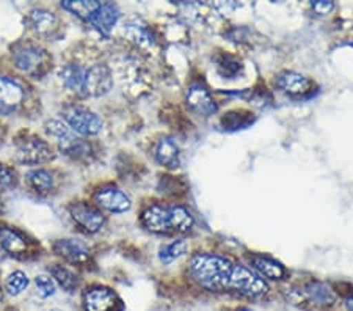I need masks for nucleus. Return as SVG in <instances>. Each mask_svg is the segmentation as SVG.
<instances>
[{
  "mask_svg": "<svg viewBox=\"0 0 353 311\" xmlns=\"http://www.w3.org/2000/svg\"><path fill=\"white\" fill-rule=\"evenodd\" d=\"M119 19V11L113 3H101V7L90 16V24L93 26L96 30L101 32L102 35L109 37L112 28Z\"/></svg>",
  "mask_w": 353,
  "mask_h": 311,
  "instance_id": "obj_15",
  "label": "nucleus"
},
{
  "mask_svg": "<svg viewBox=\"0 0 353 311\" xmlns=\"http://www.w3.org/2000/svg\"><path fill=\"white\" fill-rule=\"evenodd\" d=\"M5 286H7V291L11 296H18V294H21L28 286L27 275L24 272H21V270L13 272L7 279V285Z\"/></svg>",
  "mask_w": 353,
  "mask_h": 311,
  "instance_id": "obj_31",
  "label": "nucleus"
},
{
  "mask_svg": "<svg viewBox=\"0 0 353 311\" xmlns=\"http://www.w3.org/2000/svg\"><path fill=\"white\" fill-rule=\"evenodd\" d=\"M24 101V90L10 77H0V113L8 115Z\"/></svg>",
  "mask_w": 353,
  "mask_h": 311,
  "instance_id": "obj_11",
  "label": "nucleus"
},
{
  "mask_svg": "<svg viewBox=\"0 0 353 311\" xmlns=\"http://www.w3.org/2000/svg\"><path fill=\"white\" fill-rule=\"evenodd\" d=\"M278 88L290 96H306L312 92L314 85L308 77L299 74L295 71H283L275 79Z\"/></svg>",
  "mask_w": 353,
  "mask_h": 311,
  "instance_id": "obj_8",
  "label": "nucleus"
},
{
  "mask_svg": "<svg viewBox=\"0 0 353 311\" xmlns=\"http://www.w3.org/2000/svg\"><path fill=\"white\" fill-rule=\"evenodd\" d=\"M170 217H172V231H178V233H187L195 225L192 212L184 206L170 208Z\"/></svg>",
  "mask_w": 353,
  "mask_h": 311,
  "instance_id": "obj_23",
  "label": "nucleus"
},
{
  "mask_svg": "<svg viewBox=\"0 0 353 311\" xmlns=\"http://www.w3.org/2000/svg\"><path fill=\"white\" fill-rule=\"evenodd\" d=\"M28 22H30L33 30L38 33H43V35H48V33L54 32L57 26H59V19H57V16L43 8L32 10L30 14H28Z\"/></svg>",
  "mask_w": 353,
  "mask_h": 311,
  "instance_id": "obj_21",
  "label": "nucleus"
},
{
  "mask_svg": "<svg viewBox=\"0 0 353 311\" xmlns=\"http://www.w3.org/2000/svg\"><path fill=\"white\" fill-rule=\"evenodd\" d=\"M50 274H52L54 280L59 283L60 288H63V291L66 292H74V290H76L79 285L77 277L74 275L70 269H66L60 264L52 265V268H50Z\"/></svg>",
  "mask_w": 353,
  "mask_h": 311,
  "instance_id": "obj_26",
  "label": "nucleus"
},
{
  "mask_svg": "<svg viewBox=\"0 0 353 311\" xmlns=\"http://www.w3.org/2000/svg\"><path fill=\"white\" fill-rule=\"evenodd\" d=\"M228 291L248 299H258L269 292V285L256 270L247 268V265L234 264L230 283H228Z\"/></svg>",
  "mask_w": 353,
  "mask_h": 311,
  "instance_id": "obj_2",
  "label": "nucleus"
},
{
  "mask_svg": "<svg viewBox=\"0 0 353 311\" xmlns=\"http://www.w3.org/2000/svg\"><path fill=\"white\" fill-rule=\"evenodd\" d=\"M237 311H253V310H250V308H241V310H237Z\"/></svg>",
  "mask_w": 353,
  "mask_h": 311,
  "instance_id": "obj_37",
  "label": "nucleus"
},
{
  "mask_svg": "<svg viewBox=\"0 0 353 311\" xmlns=\"http://www.w3.org/2000/svg\"><path fill=\"white\" fill-rule=\"evenodd\" d=\"M232 264L230 259L219 254L198 253L190 259V275L198 285L206 288L208 291H228V283L232 272Z\"/></svg>",
  "mask_w": 353,
  "mask_h": 311,
  "instance_id": "obj_1",
  "label": "nucleus"
},
{
  "mask_svg": "<svg viewBox=\"0 0 353 311\" xmlns=\"http://www.w3.org/2000/svg\"><path fill=\"white\" fill-rule=\"evenodd\" d=\"M187 248H189V244H187V241H184V239L174 241L173 244H170V245L162 248L161 254H159V258H161V261L163 264H170V263H173L174 259L181 258L182 254L187 252Z\"/></svg>",
  "mask_w": 353,
  "mask_h": 311,
  "instance_id": "obj_28",
  "label": "nucleus"
},
{
  "mask_svg": "<svg viewBox=\"0 0 353 311\" xmlns=\"http://www.w3.org/2000/svg\"><path fill=\"white\" fill-rule=\"evenodd\" d=\"M3 301V291H2V288H0V302Z\"/></svg>",
  "mask_w": 353,
  "mask_h": 311,
  "instance_id": "obj_36",
  "label": "nucleus"
},
{
  "mask_svg": "<svg viewBox=\"0 0 353 311\" xmlns=\"http://www.w3.org/2000/svg\"><path fill=\"white\" fill-rule=\"evenodd\" d=\"M94 198L98 206L109 212H126L130 209V205H132V203H130V198L124 194V192L115 188L101 189Z\"/></svg>",
  "mask_w": 353,
  "mask_h": 311,
  "instance_id": "obj_12",
  "label": "nucleus"
},
{
  "mask_svg": "<svg viewBox=\"0 0 353 311\" xmlns=\"http://www.w3.org/2000/svg\"><path fill=\"white\" fill-rule=\"evenodd\" d=\"M13 61L18 70L27 72V74H37L39 68H43L46 63V54L41 49L27 46L14 54Z\"/></svg>",
  "mask_w": 353,
  "mask_h": 311,
  "instance_id": "obj_14",
  "label": "nucleus"
},
{
  "mask_svg": "<svg viewBox=\"0 0 353 311\" xmlns=\"http://www.w3.org/2000/svg\"><path fill=\"white\" fill-rule=\"evenodd\" d=\"M0 245H2L3 250H7L11 254H19L27 250L26 237L19 231L8 228V226L0 228Z\"/></svg>",
  "mask_w": 353,
  "mask_h": 311,
  "instance_id": "obj_22",
  "label": "nucleus"
},
{
  "mask_svg": "<svg viewBox=\"0 0 353 311\" xmlns=\"http://www.w3.org/2000/svg\"><path fill=\"white\" fill-rule=\"evenodd\" d=\"M37 292L41 299H48L55 294V283L48 275H38L35 279Z\"/></svg>",
  "mask_w": 353,
  "mask_h": 311,
  "instance_id": "obj_32",
  "label": "nucleus"
},
{
  "mask_svg": "<svg viewBox=\"0 0 353 311\" xmlns=\"http://www.w3.org/2000/svg\"><path fill=\"white\" fill-rule=\"evenodd\" d=\"M306 297L316 305H333L336 301V296L333 291L330 290L327 285H323L321 281H312L305 288Z\"/></svg>",
  "mask_w": 353,
  "mask_h": 311,
  "instance_id": "obj_24",
  "label": "nucleus"
},
{
  "mask_svg": "<svg viewBox=\"0 0 353 311\" xmlns=\"http://www.w3.org/2000/svg\"><path fill=\"white\" fill-rule=\"evenodd\" d=\"M333 8H334L333 2H327V0H317V2H312V10L321 16L328 14Z\"/></svg>",
  "mask_w": 353,
  "mask_h": 311,
  "instance_id": "obj_34",
  "label": "nucleus"
},
{
  "mask_svg": "<svg viewBox=\"0 0 353 311\" xmlns=\"http://www.w3.org/2000/svg\"><path fill=\"white\" fill-rule=\"evenodd\" d=\"M54 252L72 264H85L90 259V252L82 242L60 239L54 244Z\"/></svg>",
  "mask_w": 353,
  "mask_h": 311,
  "instance_id": "obj_16",
  "label": "nucleus"
},
{
  "mask_svg": "<svg viewBox=\"0 0 353 311\" xmlns=\"http://www.w3.org/2000/svg\"><path fill=\"white\" fill-rule=\"evenodd\" d=\"M63 117L70 129L81 135H96L102 129L101 118L83 107H68Z\"/></svg>",
  "mask_w": 353,
  "mask_h": 311,
  "instance_id": "obj_4",
  "label": "nucleus"
},
{
  "mask_svg": "<svg viewBox=\"0 0 353 311\" xmlns=\"http://www.w3.org/2000/svg\"><path fill=\"white\" fill-rule=\"evenodd\" d=\"M27 181L28 184L38 192H48L52 189L54 185L52 174L46 172V170H33V172L27 174Z\"/></svg>",
  "mask_w": 353,
  "mask_h": 311,
  "instance_id": "obj_27",
  "label": "nucleus"
},
{
  "mask_svg": "<svg viewBox=\"0 0 353 311\" xmlns=\"http://www.w3.org/2000/svg\"><path fill=\"white\" fill-rule=\"evenodd\" d=\"M187 106L190 107V110L198 113L199 117H210L217 112V103H215L212 94H210L203 85H192L187 90Z\"/></svg>",
  "mask_w": 353,
  "mask_h": 311,
  "instance_id": "obj_7",
  "label": "nucleus"
},
{
  "mask_svg": "<svg viewBox=\"0 0 353 311\" xmlns=\"http://www.w3.org/2000/svg\"><path fill=\"white\" fill-rule=\"evenodd\" d=\"M252 121L253 118L250 117V113L243 110L230 112L221 118V124H223L225 129H242L245 126H248Z\"/></svg>",
  "mask_w": 353,
  "mask_h": 311,
  "instance_id": "obj_29",
  "label": "nucleus"
},
{
  "mask_svg": "<svg viewBox=\"0 0 353 311\" xmlns=\"http://www.w3.org/2000/svg\"><path fill=\"white\" fill-rule=\"evenodd\" d=\"M85 71L81 65L70 63L65 65L60 71V79L68 90L74 93L83 94V81H85Z\"/></svg>",
  "mask_w": 353,
  "mask_h": 311,
  "instance_id": "obj_20",
  "label": "nucleus"
},
{
  "mask_svg": "<svg viewBox=\"0 0 353 311\" xmlns=\"http://www.w3.org/2000/svg\"><path fill=\"white\" fill-rule=\"evenodd\" d=\"M18 161L21 163H28V165H37V163L48 162L54 157L52 148L39 139H30L22 141L18 148Z\"/></svg>",
  "mask_w": 353,
  "mask_h": 311,
  "instance_id": "obj_6",
  "label": "nucleus"
},
{
  "mask_svg": "<svg viewBox=\"0 0 353 311\" xmlns=\"http://www.w3.org/2000/svg\"><path fill=\"white\" fill-rule=\"evenodd\" d=\"M252 264L256 272L261 277H265L269 280H281L284 275H286V270H284L283 265L272 259L269 257H263V254H256L252 258Z\"/></svg>",
  "mask_w": 353,
  "mask_h": 311,
  "instance_id": "obj_19",
  "label": "nucleus"
},
{
  "mask_svg": "<svg viewBox=\"0 0 353 311\" xmlns=\"http://www.w3.org/2000/svg\"><path fill=\"white\" fill-rule=\"evenodd\" d=\"M71 216L88 233H98L105 222L99 209L87 205V203H76V205H72Z\"/></svg>",
  "mask_w": 353,
  "mask_h": 311,
  "instance_id": "obj_9",
  "label": "nucleus"
},
{
  "mask_svg": "<svg viewBox=\"0 0 353 311\" xmlns=\"http://www.w3.org/2000/svg\"><path fill=\"white\" fill-rule=\"evenodd\" d=\"M123 35L141 49H148L154 44V38H152L150 28L140 19L128 21L123 27Z\"/></svg>",
  "mask_w": 353,
  "mask_h": 311,
  "instance_id": "obj_17",
  "label": "nucleus"
},
{
  "mask_svg": "<svg viewBox=\"0 0 353 311\" xmlns=\"http://www.w3.org/2000/svg\"><path fill=\"white\" fill-rule=\"evenodd\" d=\"M141 222L145 228L152 233H172V217H170V208L162 205L148 206L141 214Z\"/></svg>",
  "mask_w": 353,
  "mask_h": 311,
  "instance_id": "obj_10",
  "label": "nucleus"
},
{
  "mask_svg": "<svg viewBox=\"0 0 353 311\" xmlns=\"http://www.w3.org/2000/svg\"><path fill=\"white\" fill-rule=\"evenodd\" d=\"M46 131H48L49 135H52V137L57 139L60 151L65 152V154L72 157H82L85 154H88L90 145L81 137L74 135L71 132V129L68 128V124H65L63 121H49L46 124Z\"/></svg>",
  "mask_w": 353,
  "mask_h": 311,
  "instance_id": "obj_3",
  "label": "nucleus"
},
{
  "mask_svg": "<svg viewBox=\"0 0 353 311\" xmlns=\"http://www.w3.org/2000/svg\"><path fill=\"white\" fill-rule=\"evenodd\" d=\"M217 70L223 77H236L242 71V65L231 55L220 57L217 61Z\"/></svg>",
  "mask_w": 353,
  "mask_h": 311,
  "instance_id": "obj_30",
  "label": "nucleus"
},
{
  "mask_svg": "<svg viewBox=\"0 0 353 311\" xmlns=\"http://www.w3.org/2000/svg\"><path fill=\"white\" fill-rule=\"evenodd\" d=\"M113 77L105 65H94L85 71L83 94L82 96H102L110 92Z\"/></svg>",
  "mask_w": 353,
  "mask_h": 311,
  "instance_id": "obj_5",
  "label": "nucleus"
},
{
  "mask_svg": "<svg viewBox=\"0 0 353 311\" xmlns=\"http://www.w3.org/2000/svg\"><path fill=\"white\" fill-rule=\"evenodd\" d=\"M347 310H349V311H353V297L352 299H349V301H347Z\"/></svg>",
  "mask_w": 353,
  "mask_h": 311,
  "instance_id": "obj_35",
  "label": "nucleus"
},
{
  "mask_svg": "<svg viewBox=\"0 0 353 311\" xmlns=\"http://www.w3.org/2000/svg\"><path fill=\"white\" fill-rule=\"evenodd\" d=\"M61 7L77 14L79 18L88 21L90 16L101 7V2H94V0H66V2H61Z\"/></svg>",
  "mask_w": 353,
  "mask_h": 311,
  "instance_id": "obj_25",
  "label": "nucleus"
},
{
  "mask_svg": "<svg viewBox=\"0 0 353 311\" xmlns=\"http://www.w3.org/2000/svg\"><path fill=\"white\" fill-rule=\"evenodd\" d=\"M16 184V174L11 168L0 163V189H11Z\"/></svg>",
  "mask_w": 353,
  "mask_h": 311,
  "instance_id": "obj_33",
  "label": "nucleus"
},
{
  "mask_svg": "<svg viewBox=\"0 0 353 311\" xmlns=\"http://www.w3.org/2000/svg\"><path fill=\"white\" fill-rule=\"evenodd\" d=\"M118 305V297L109 288H91L85 294V310L87 311H113Z\"/></svg>",
  "mask_w": 353,
  "mask_h": 311,
  "instance_id": "obj_13",
  "label": "nucleus"
},
{
  "mask_svg": "<svg viewBox=\"0 0 353 311\" xmlns=\"http://www.w3.org/2000/svg\"><path fill=\"white\" fill-rule=\"evenodd\" d=\"M154 156H156V161L161 163L162 167L178 168L181 163L178 145H176V141L170 137H163L162 140H159Z\"/></svg>",
  "mask_w": 353,
  "mask_h": 311,
  "instance_id": "obj_18",
  "label": "nucleus"
}]
</instances>
